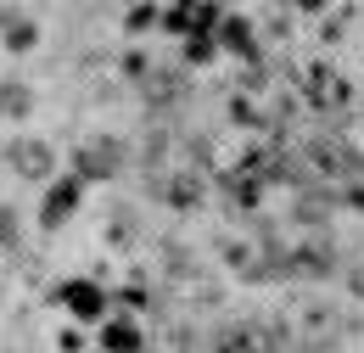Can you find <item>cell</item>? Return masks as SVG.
Segmentation results:
<instances>
[{"instance_id":"cell-12","label":"cell","mask_w":364,"mask_h":353,"mask_svg":"<svg viewBox=\"0 0 364 353\" xmlns=\"http://www.w3.org/2000/svg\"><path fill=\"white\" fill-rule=\"evenodd\" d=\"M151 23H157L151 6H135V11H129V28H135V34H140V28H151Z\"/></svg>"},{"instance_id":"cell-10","label":"cell","mask_w":364,"mask_h":353,"mask_svg":"<svg viewBox=\"0 0 364 353\" xmlns=\"http://www.w3.org/2000/svg\"><path fill=\"white\" fill-rule=\"evenodd\" d=\"M6 247H17V214L11 208H0V253Z\"/></svg>"},{"instance_id":"cell-4","label":"cell","mask_w":364,"mask_h":353,"mask_svg":"<svg viewBox=\"0 0 364 353\" xmlns=\"http://www.w3.org/2000/svg\"><path fill=\"white\" fill-rule=\"evenodd\" d=\"M62 303L79 314V320H101L107 292H101V286H90V280H68V286H62Z\"/></svg>"},{"instance_id":"cell-7","label":"cell","mask_w":364,"mask_h":353,"mask_svg":"<svg viewBox=\"0 0 364 353\" xmlns=\"http://www.w3.org/2000/svg\"><path fill=\"white\" fill-rule=\"evenodd\" d=\"M146 95H151V101H180V95H185V73H180V68L151 73V79H146Z\"/></svg>"},{"instance_id":"cell-5","label":"cell","mask_w":364,"mask_h":353,"mask_svg":"<svg viewBox=\"0 0 364 353\" xmlns=\"http://www.w3.org/2000/svg\"><path fill=\"white\" fill-rule=\"evenodd\" d=\"M34 112V90L23 79H0V118H28Z\"/></svg>"},{"instance_id":"cell-1","label":"cell","mask_w":364,"mask_h":353,"mask_svg":"<svg viewBox=\"0 0 364 353\" xmlns=\"http://www.w3.org/2000/svg\"><path fill=\"white\" fill-rule=\"evenodd\" d=\"M6 163H11V174H23V179H50L56 174V152H50L46 140H11L6 146Z\"/></svg>"},{"instance_id":"cell-3","label":"cell","mask_w":364,"mask_h":353,"mask_svg":"<svg viewBox=\"0 0 364 353\" xmlns=\"http://www.w3.org/2000/svg\"><path fill=\"white\" fill-rule=\"evenodd\" d=\"M79 191H85V179H79V174H62V179L46 191V202H40V219H46V230L68 224V214L79 208Z\"/></svg>"},{"instance_id":"cell-6","label":"cell","mask_w":364,"mask_h":353,"mask_svg":"<svg viewBox=\"0 0 364 353\" xmlns=\"http://www.w3.org/2000/svg\"><path fill=\"white\" fill-rule=\"evenodd\" d=\"M0 28H6V45H11V51H34V40H40V28H34L23 11H0Z\"/></svg>"},{"instance_id":"cell-9","label":"cell","mask_w":364,"mask_h":353,"mask_svg":"<svg viewBox=\"0 0 364 353\" xmlns=\"http://www.w3.org/2000/svg\"><path fill=\"white\" fill-rule=\"evenodd\" d=\"M247 40H252V28H247L241 17H225V23H219V45H230V51H247Z\"/></svg>"},{"instance_id":"cell-8","label":"cell","mask_w":364,"mask_h":353,"mask_svg":"<svg viewBox=\"0 0 364 353\" xmlns=\"http://www.w3.org/2000/svg\"><path fill=\"white\" fill-rule=\"evenodd\" d=\"M101 348H112V353H140V331H135V325H107V331H101Z\"/></svg>"},{"instance_id":"cell-2","label":"cell","mask_w":364,"mask_h":353,"mask_svg":"<svg viewBox=\"0 0 364 353\" xmlns=\"http://www.w3.org/2000/svg\"><path fill=\"white\" fill-rule=\"evenodd\" d=\"M118 169H124V140L101 135L90 146H79V179H112Z\"/></svg>"},{"instance_id":"cell-11","label":"cell","mask_w":364,"mask_h":353,"mask_svg":"<svg viewBox=\"0 0 364 353\" xmlns=\"http://www.w3.org/2000/svg\"><path fill=\"white\" fill-rule=\"evenodd\" d=\"M124 73H129V79H151V73H157V68H151V62H146V56H140V51H129V62H124Z\"/></svg>"}]
</instances>
